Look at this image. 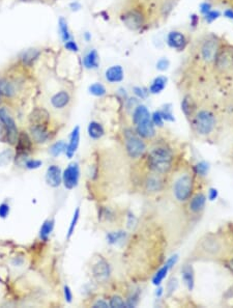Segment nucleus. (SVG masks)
Returning <instances> with one entry per match:
<instances>
[{
  "label": "nucleus",
  "mask_w": 233,
  "mask_h": 308,
  "mask_svg": "<svg viewBox=\"0 0 233 308\" xmlns=\"http://www.w3.org/2000/svg\"><path fill=\"white\" fill-rule=\"evenodd\" d=\"M66 48L68 49V50H70V51H71V52H78V46H77V44L74 42V41H69V42H67L66 43Z\"/></svg>",
  "instance_id": "51"
},
{
  "label": "nucleus",
  "mask_w": 233,
  "mask_h": 308,
  "mask_svg": "<svg viewBox=\"0 0 233 308\" xmlns=\"http://www.w3.org/2000/svg\"><path fill=\"white\" fill-rule=\"evenodd\" d=\"M121 21L131 30H138L145 23V17L137 8H132L121 16Z\"/></svg>",
  "instance_id": "9"
},
{
  "label": "nucleus",
  "mask_w": 233,
  "mask_h": 308,
  "mask_svg": "<svg viewBox=\"0 0 233 308\" xmlns=\"http://www.w3.org/2000/svg\"><path fill=\"white\" fill-rule=\"evenodd\" d=\"M177 286H178L177 279L176 278L170 279V282L167 284V292H168V294L170 295V294H172L173 292H175V289L177 288Z\"/></svg>",
  "instance_id": "46"
},
{
  "label": "nucleus",
  "mask_w": 233,
  "mask_h": 308,
  "mask_svg": "<svg viewBox=\"0 0 233 308\" xmlns=\"http://www.w3.org/2000/svg\"><path fill=\"white\" fill-rule=\"evenodd\" d=\"M177 0H160L159 2V13L162 18H168V16L171 14L173 8L176 4Z\"/></svg>",
  "instance_id": "28"
},
{
  "label": "nucleus",
  "mask_w": 233,
  "mask_h": 308,
  "mask_svg": "<svg viewBox=\"0 0 233 308\" xmlns=\"http://www.w3.org/2000/svg\"><path fill=\"white\" fill-rule=\"evenodd\" d=\"M50 120L49 112L45 108L38 107L32 110L29 115V122L31 126H48Z\"/></svg>",
  "instance_id": "17"
},
{
  "label": "nucleus",
  "mask_w": 233,
  "mask_h": 308,
  "mask_svg": "<svg viewBox=\"0 0 233 308\" xmlns=\"http://www.w3.org/2000/svg\"><path fill=\"white\" fill-rule=\"evenodd\" d=\"M133 124L136 127V133L141 138L151 139L156 136V126L151 121V114L146 106L137 105L133 111Z\"/></svg>",
  "instance_id": "2"
},
{
  "label": "nucleus",
  "mask_w": 233,
  "mask_h": 308,
  "mask_svg": "<svg viewBox=\"0 0 233 308\" xmlns=\"http://www.w3.org/2000/svg\"><path fill=\"white\" fill-rule=\"evenodd\" d=\"M93 273L98 282H106L110 276V268L107 261L100 259L93 267Z\"/></svg>",
  "instance_id": "16"
},
{
  "label": "nucleus",
  "mask_w": 233,
  "mask_h": 308,
  "mask_svg": "<svg viewBox=\"0 0 233 308\" xmlns=\"http://www.w3.org/2000/svg\"><path fill=\"white\" fill-rule=\"evenodd\" d=\"M47 182L51 187H58L61 184L62 180V175L61 170L57 165H51L47 169V175H46Z\"/></svg>",
  "instance_id": "22"
},
{
  "label": "nucleus",
  "mask_w": 233,
  "mask_h": 308,
  "mask_svg": "<svg viewBox=\"0 0 233 308\" xmlns=\"http://www.w3.org/2000/svg\"><path fill=\"white\" fill-rule=\"evenodd\" d=\"M172 195L178 203H186L189 201L194 191V180L193 176L184 171L178 174L172 183Z\"/></svg>",
  "instance_id": "3"
},
{
  "label": "nucleus",
  "mask_w": 233,
  "mask_h": 308,
  "mask_svg": "<svg viewBox=\"0 0 233 308\" xmlns=\"http://www.w3.org/2000/svg\"><path fill=\"white\" fill-rule=\"evenodd\" d=\"M107 242L111 245H116L120 242H123L127 238V232L125 231H112L107 234Z\"/></svg>",
  "instance_id": "31"
},
{
  "label": "nucleus",
  "mask_w": 233,
  "mask_h": 308,
  "mask_svg": "<svg viewBox=\"0 0 233 308\" xmlns=\"http://www.w3.org/2000/svg\"><path fill=\"white\" fill-rule=\"evenodd\" d=\"M87 131H88L89 137L94 139V140H97V139L102 138L103 135L105 134V130L103 128V126L100 123H97V122L89 123Z\"/></svg>",
  "instance_id": "29"
},
{
  "label": "nucleus",
  "mask_w": 233,
  "mask_h": 308,
  "mask_svg": "<svg viewBox=\"0 0 233 308\" xmlns=\"http://www.w3.org/2000/svg\"><path fill=\"white\" fill-rule=\"evenodd\" d=\"M197 250L205 257H218L224 251V242L218 234L208 233L199 240Z\"/></svg>",
  "instance_id": "4"
},
{
  "label": "nucleus",
  "mask_w": 233,
  "mask_h": 308,
  "mask_svg": "<svg viewBox=\"0 0 233 308\" xmlns=\"http://www.w3.org/2000/svg\"><path fill=\"white\" fill-rule=\"evenodd\" d=\"M109 305H110V307H112V308H123V307H128V306H127V302H124L122 297H120V296H118V295H115V296L111 297Z\"/></svg>",
  "instance_id": "36"
},
{
  "label": "nucleus",
  "mask_w": 233,
  "mask_h": 308,
  "mask_svg": "<svg viewBox=\"0 0 233 308\" xmlns=\"http://www.w3.org/2000/svg\"><path fill=\"white\" fill-rule=\"evenodd\" d=\"M89 92L95 97H104L107 94L106 87L102 83H93L89 87Z\"/></svg>",
  "instance_id": "35"
},
{
  "label": "nucleus",
  "mask_w": 233,
  "mask_h": 308,
  "mask_svg": "<svg viewBox=\"0 0 233 308\" xmlns=\"http://www.w3.org/2000/svg\"><path fill=\"white\" fill-rule=\"evenodd\" d=\"M79 217H80V209H79V207H77L75 213H74L73 219H71V221H70L69 231H68V239H70V238L71 237V235H73V233H74V231H75V229H76L77 222H78V220H79Z\"/></svg>",
  "instance_id": "37"
},
{
  "label": "nucleus",
  "mask_w": 233,
  "mask_h": 308,
  "mask_svg": "<svg viewBox=\"0 0 233 308\" xmlns=\"http://www.w3.org/2000/svg\"><path fill=\"white\" fill-rule=\"evenodd\" d=\"M214 69L220 74H228L233 71V50L231 48H220L213 61Z\"/></svg>",
  "instance_id": "8"
},
{
  "label": "nucleus",
  "mask_w": 233,
  "mask_h": 308,
  "mask_svg": "<svg viewBox=\"0 0 233 308\" xmlns=\"http://www.w3.org/2000/svg\"><path fill=\"white\" fill-rule=\"evenodd\" d=\"M64 291H65L66 301H67L68 303H70V302H71V299H73V294H71L70 288L68 285H66L65 288H64Z\"/></svg>",
  "instance_id": "52"
},
{
  "label": "nucleus",
  "mask_w": 233,
  "mask_h": 308,
  "mask_svg": "<svg viewBox=\"0 0 233 308\" xmlns=\"http://www.w3.org/2000/svg\"><path fill=\"white\" fill-rule=\"evenodd\" d=\"M8 213H10V205L6 204L0 205V218H6Z\"/></svg>",
  "instance_id": "48"
},
{
  "label": "nucleus",
  "mask_w": 233,
  "mask_h": 308,
  "mask_svg": "<svg viewBox=\"0 0 233 308\" xmlns=\"http://www.w3.org/2000/svg\"><path fill=\"white\" fill-rule=\"evenodd\" d=\"M160 112H161V114H162L164 121H166V122H174V116L172 114V109H171V107H170V106L169 107L166 106L164 109L160 110Z\"/></svg>",
  "instance_id": "40"
},
{
  "label": "nucleus",
  "mask_w": 233,
  "mask_h": 308,
  "mask_svg": "<svg viewBox=\"0 0 233 308\" xmlns=\"http://www.w3.org/2000/svg\"><path fill=\"white\" fill-rule=\"evenodd\" d=\"M70 95L66 89H61L59 92L55 93L50 99L52 107L57 110H62L67 108L70 103Z\"/></svg>",
  "instance_id": "14"
},
{
  "label": "nucleus",
  "mask_w": 233,
  "mask_h": 308,
  "mask_svg": "<svg viewBox=\"0 0 233 308\" xmlns=\"http://www.w3.org/2000/svg\"><path fill=\"white\" fill-rule=\"evenodd\" d=\"M168 271H169V268H168L166 265H165L164 267L161 268V269L157 272V273L155 274L154 278H152V284L156 285V286L161 285V283L163 282V280L166 278Z\"/></svg>",
  "instance_id": "33"
},
{
  "label": "nucleus",
  "mask_w": 233,
  "mask_h": 308,
  "mask_svg": "<svg viewBox=\"0 0 233 308\" xmlns=\"http://www.w3.org/2000/svg\"><path fill=\"white\" fill-rule=\"evenodd\" d=\"M79 140H80V128L79 127H76V128L73 130L70 134V143L68 144L67 147V156L68 158H73V156L75 155V153L78 149L79 146Z\"/></svg>",
  "instance_id": "24"
},
{
  "label": "nucleus",
  "mask_w": 233,
  "mask_h": 308,
  "mask_svg": "<svg viewBox=\"0 0 233 308\" xmlns=\"http://www.w3.org/2000/svg\"><path fill=\"white\" fill-rule=\"evenodd\" d=\"M22 2H44V3H50L51 0H19Z\"/></svg>",
  "instance_id": "55"
},
{
  "label": "nucleus",
  "mask_w": 233,
  "mask_h": 308,
  "mask_svg": "<svg viewBox=\"0 0 233 308\" xmlns=\"http://www.w3.org/2000/svg\"><path fill=\"white\" fill-rule=\"evenodd\" d=\"M218 195H219V192L216 188H210L209 190V199L210 202L216 201V199L218 198Z\"/></svg>",
  "instance_id": "50"
},
{
  "label": "nucleus",
  "mask_w": 233,
  "mask_h": 308,
  "mask_svg": "<svg viewBox=\"0 0 233 308\" xmlns=\"http://www.w3.org/2000/svg\"><path fill=\"white\" fill-rule=\"evenodd\" d=\"M186 43H187L186 38L183 32L173 30V31H170L168 33L167 44L170 48L175 49L177 51H182L183 49L186 48Z\"/></svg>",
  "instance_id": "15"
},
{
  "label": "nucleus",
  "mask_w": 233,
  "mask_h": 308,
  "mask_svg": "<svg viewBox=\"0 0 233 308\" xmlns=\"http://www.w3.org/2000/svg\"><path fill=\"white\" fill-rule=\"evenodd\" d=\"M143 184H144L145 191L148 193H158L160 191H162L164 188V183L162 178H161V175L155 173H151L150 175H148L145 178Z\"/></svg>",
  "instance_id": "13"
},
{
  "label": "nucleus",
  "mask_w": 233,
  "mask_h": 308,
  "mask_svg": "<svg viewBox=\"0 0 233 308\" xmlns=\"http://www.w3.org/2000/svg\"><path fill=\"white\" fill-rule=\"evenodd\" d=\"M100 63V57L95 50H91L83 58V65L88 70H94L98 67Z\"/></svg>",
  "instance_id": "26"
},
{
  "label": "nucleus",
  "mask_w": 233,
  "mask_h": 308,
  "mask_svg": "<svg viewBox=\"0 0 233 308\" xmlns=\"http://www.w3.org/2000/svg\"><path fill=\"white\" fill-rule=\"evenodd\" d=\"M220 17V12L219 11H212L210 10L208 14L204 15V19L208 23H211L214 20H217L218 18Z\"/></svg>",
  "instance_id": "44"
},
{
  "label": "nucleus",
  "mask_w": 233,
  "mask_h": 308,
  "mask_svg": "<svg viewBox=\"0 0 233 308\" xmlns=\"http://www.w3.org/2000/svg\"><path fill=\"white\" fill-rule=\"evenodd\" d=\"M17 152L19 155L24 156L25 154H27L28 152H30L31 147H32V142L31 139L29 138V136L26 134L25 132H21L19 135H18L17 138Z\"/></svg>",
  "instance_id": "20"
},
{
  "label": "nucleus",
  "mask_w": 233,
  "mask_h": 308,
  "mask_svg": "<svg viewBox=\"0 0 233 308\" xmlns=\"http://www.w3.org/2000/svg\"><path fill=\"white\" fill-rule=\"evenodd\" d=\"M182 277L186 288L189 289L190 292H192L195 285V275L193 267L191 265H185L182 268Z\"/></svg>",
  "instance_id": "25"
},
{
  "label": "nucleus",
  "mask_w": 233,
  "mask_h": 308,
  "mask_svg": "<svg viewBox=\"0 0 233 308\" xmlns=\"http://www.w3.org/2000/svg\"><path fill=\"white\" fill-rule=\"evenodd\" d=\"M177 261H178V256H172L171 257H169L168 259H167V261H166V266L169 268V270L170 269H172L176 264H177Z\"/></svg>",
  "instance_id": "49"
},
{
  "label": "nucleus",
  "mask_w": 233,
  "mask_h": 308,
  "mask_svg": "<svg viewBox=\"0 0 233 308\" xmlns=\"http://www.w3.org/2000/svg\"><path fill=\"white\" fill-rule=\"evenodd\" d=\"M209 169H210V166L206 162H199L198 164L195 166L196 174L200 177H205L206 175H208Z\"/></svg>",
  "instance_id": "39"
},
{
  "label": "nucleus",
  "mask_w": 233,
  "mask_h": 308,
  "mask_svg": "<svg viewBox=\"0 0 233 308\" xmlns=\"http://www.w3.org/2000/svg\"><path fill=\"white\" fill-rule=\"evenodd\" d=\"M20 83L17 79L11 76H3L0 78V97L13 99L19 92Z\"/></svg>",
  "instance_id": "11"
},
{
  "label": "nucleus",
  "mask_w": 233,
  "mask_h": 308,
  "mask_svg": "<svg viewBox=\"0 0 233 308\" xmlns=\"http://www.w3.org/2000/svg\"><path fill=\"white\" fill-rule=\"evenodd\" d=\"M13 158V154L11 151H4L0 154V164L7 165Z\"/></svg>",
  "instance_id": "42"
},
{
  "label": "nucleus",
  "mask_w": 233,
  "mask_h": 308,
  "mask_svg": "<svg viewBox=\"0 0 233 308\" xmlns=\"http://www.w3.org/2000/svg\"><path fill=\"white\" fill-rule=\"evenodd\" d=\"M40 56H41L40 49H37V48L28 49L24 51L23 53H21V55L19 56V62L25 67L30 68L33 66V63L39 59Z\"/></svg>",
  "instance_id": "19"
},
{
  "label": "nucleus",
  "mask_w": 233,
  "mask_h": 308,
  "mask_svg": "<svg viewBox=\"0 0 233 308\" xmlns=\"http://www.w3.org/2000/svg\"><path fill=\"white\" fill-rule=\"evenodd\" d=\"M229 266H230V268H231V270L233 271V259L230 261V264H229Z\"/></svg>",
  "instance_id": "58"
},
{
  "label": "nucleus",
  "mask_w": 233,
  "mask_h": 308,
  "mask_svg": "<svg viewBox=\"0 0 233 308\" xmlns=\"http://www.w3.org/2000/svg\"><path fill=\"white\" fill-rule=\"evenodd\" d=\"M124 146L128 155L133 159L141 158L146 152V144L140 136L132 130L124 131Z\"/></svg>",
  "instance_id": "6"
},
{
  "label": "nucleus",
  "mask_w": 233,
  "mask_h": 308,
  "mask_svg": "<svg viewBox=\"0 0 233 308\" xmlns=\"http://www.w3.org/2000/svg\"><path fill=\"white\" fill-rule=\"evenodd\" d=\"M210 10H211V5H210V3L208 2V1L202 3V4L200 5V11H201V13H202L203 15L208 14Z\"/></svg>",
  "instance_id": "53"
},
{
  "label": "nucleus",
  "mask_w": 233,
  "mask_h": 308,
  "mask_svg": "<svg viewBox=\"0 0 233 308\" xmlns=\"http://www.w3.org/2000/svg\"><path fill=\"white\" fill-rule=\"evenodd\" d=\"M133 92L134 94H135V96L138 98V99H146L147 96H148V93L147 89L143 88V87H139V86H135L133 88Z\"/></svg>",
  "instance_id": "43"
},
{
  "label": "nucleus",
  "mask_w": 233,
  "mask_h": 308,
  "mask_svg": "<svg viewBox=\"0 0 233 308\" xmlns=\"http://www.w3.org/2000/svg\"><path fill=\"white\" fill-rule=\"evenodd\" d=\"M93 307L94 308H97V307H103V308H106V307H110V305L105 302L104 300H97L94 304H93Z\"/></svg>",
  "instance_id": "54"
},
{
  "label": "nucleus",
  "mask_w": 233,
  "mask_h": 308,
  "mask_svg": "<svg viewBox=\"0 0 233 308\" xmlns=\"http://www.w3.org/2000/svg\"><path fill=\"white\" fill-rule=\"evenodd\" d=\"M163 293H164L163 287H161V286L159 285V288L157 289V292H156V296H157V297H161V296L163 295Z\"/></svg>",
  "instance_id": "57"
},
{
  "label": "nucleus",
  "mask_w": 233,
  "mask_h": 308,
  "mask_svg": "<svg viewBox=\"0 0 233 308\" xmlns=\"http://www.w3.org/2000/svg\"><path fill=\"white\" fill-rule=\"evenodd\" d=\"M205 204H206V196L204 193L200 192V193L195 194L190 199L187 207H189L190 213L197 215V214H200L204 210Z\"/></svg>",
  "instance_id": "18"
},
{
  "label": "nucleus",
  "mask_w": 233,
  "mask_h": 308,
  "mask_svg": "<svg viewBox=\"0 0 233 308\" xmlns=\"http://www.w3.org/2000/svg\"><path fill=\"white\" fill-rule=\"evenodd\" d=\"M151 121H152V123H154L155 126L160 127V128H162V127L164 126V122H165L162 114H161L160 111H156V112L152 113Z\"/></svg>",
  "instance_id": "41"
},
{
  "label": "nucleus",
  "mask_w": 233,
  "mask_h": 308,
  "mask_svg": "<svg viewBox=\"0 0 233 308\" xmlns=\"http://www.w3.org/2000/svg\"><path fill=\"white\" fill-rule=\"evenodd\" d=\"M173 154L171 150L165 147H157L152 149L147 157V165L151 173L158 175H166L172 168Z\"/></svg>",
  "instance_id": "1"
},
{
  "label": "nucleus",
  "mask_w": 233,
  "mask_h": 308,
  "mask_svg": "<svg viewBox=\"0 0 233 308\" xmlns=\"http://www.w3.org/2000/svg\"><path fill=\"white\" fill-rule=\"evenodd\" d=\"M30 133L35 142L44 143L49 138V132L46 126H31Z\"/></svg>",
  "instance_id": "23"
},
{
  "label": "nucleus",
  "mask_w": 233,
  "mask_h": 308,
  "mask_svg": "<svg viewBox=\"0 0 233 308\" xmlns=\"http://www.w3.org/2000/svg\"><path fill=\"white\" fill-rule=\"evenodd\" d=\"M124 77L123 69L120 66H112L107 69L105 73V78L109 83H118L121 82Z\"/></svg>",
  "instance_id": "21"
},
{
  "label": "nucleus",
  "mask_w": 233,
  "mask_h": 308,
  "mask_svg": "<svg viewBox=\"0 0 233 308\" xmlns=\"http://www.w3.org/2000/svg\"><path fill=\"white\" fill-rule=\"evenodd\" d=\"M216 127V116L209 109L197 111L194 116L195 131L201 136L210 135Z\"/></svg>",
  "instance_id": "5"
},
{
  "label": "nucleus",
  "mask_w": 233,
  "mask_h": 308,
  "mask_svg": "<svg viewBox=\"0 0 233 308\" xmlns=\"http://www.w3.org/2000/svg\"><path fill=\"white\" fill-rule=\"evenodd\" d=\"M182 110L185 113L186 117H191L195 110H196V105L194 103V100L191 98V96H186L182 102Z\"/></svg>",
  "instance_id": "30"
},
{
  "label": "nucleus",
  "mask_w": 233,
  "mask_h": 308,
  "mask_svg": "<svg viewBox=\"0 0 233 308\" xmlns=\"http://www.w3.org/2000/svg\"><path fill=\"white\" fill-rule=\"evenodd\" d=\"M0 123L4 127L7 139L11 143H14L18 138V130L15 120L5 107L0 106Z\"/></svg>",
  "instance_id": "10"
},
{
  "label": "nucleus",
  "mask_w": 233,
  "mask_h": 308,
  "mask_svg": "<svg viewBox=\"0 0 233 308\" xmlns=\"http://www.w3.org/2000/svg\"><path fill=\"white\" fill-rule=\"evenodd\" d=\"M166 85H167V78L164 76H159L155 78L154 81L151 82L148 92L152 95L161 94L165 89Z\"/></svg>",
  "instance_id": "27"
},
{
  "label": "nucleus",
  "mask_w": 233,
  "mask_h": 308,
  "mask_svg": "<svg viewBox=\"0 0 233 308\" xmlns=\"http://www.w3.org/2000/svg\"><path fill=\"white\" fill-rule=\"evenodd\" d=\"M42 164L43 163L40 160H28V161H26L25 166L28 169H37L40 166H42Z\"/></svg>",
  "instance_id": "45"
},
{
  "label": "nucleus",
  "mask_w": 233,
  "mask_h": 308,
  "mask_svg": "<svg viewBox=\"0 0 233 308\" xmlns=\"http://www.w3.org/2000/svg\"><path fill=\"white\" fill-rule=\"evenodd\" d=\"M224 16L228 18V19H233V11L232 10H226L225 12H224Z\"/></svg>",
  "instance_id": "56"
},
{
  "label": "nucleus",
  "mask_w": 233,
  "mask_h": 308,
  "mask_svg": "<svg viewBox=\"0 0 233 308\" xmlns=\"http://www.w3.org/2000/svg\"><path fill=\"white\" fill-rule=\"evenodd\" d=\"M220 48V42L216 37L213 35L206 37L199 47L201 59L206 63H213Z\"/></svg>",
  "instance_id": "7"
},
{
  "label": "nucleus",
  "mask_w": 233,
  "mask_h": 308,
  "mask_svg": "<svg viewBox=\"0 0 233 308\" xmlns=\"http://www.w3.org/2000/svg\"><path fill=\"white\" fill-rule=\"evenodd\" d=\"M59 28H60V33L62 35V39L65 40V43L70 41V34L69 31V27H68V23L67 21H65L64 19H61L59 22Z\"/></svg>",
  "instance_id": "38"
},
{
  "label": "nucleus",
  "mask_w": 233,
  "mask_h": 308,
  "mask_svg": "<svg viewBox=\"0 0 233 308\" xmlns=\"http://www.w3.org/2000/svg\"><path fill=\"white\" fill-rule=\"evenodd\" d=\"M67 147L68 146H67L66 142L58 141V142L53 144V146L50 149V152H51V154L54 157H58V156L61 155L62 153H65L67 151Z\"/></svg>",
  "instance_id": "34"
},
{
  "label": "nucleus",
  "mask_w": 233,
  "mask_h": 308,
  "mask_svg": "<svg viewBox=\"0 0 233 308\" xmlns=\"http://www.w3.org/2000/svg\"><path fill=\"white\" fill-rule=\"evenodd\" d=\"M80 179V168L78 163H70L65 170L64 175H62V180H64L65 187L67 189H74L77 187Z\"/></svg>",
  "instance_id": "12"
},
{
  "label": "nucleus",
  "mask_w": 233,
  "mask_h": 308,
  "mask_svg": "<svg viewBox=\"0 0 233 308\" xmlns=\"http://www.w3.org/2000/svg\"><path fill=\"white\" fill-rule=\"evenodd\" d=\"M170 65V62L166 58H161L157 63V69L160 71H166Z\"/></svg>",
  "instance_id": "47"
},
{
  "label": "nucleus",
  "mask_w": 233,
  "mask_h": 308,
  "mask_svg": "<svg viewBox=\"0 0 233 308\" xmlns=\"http://www.w3.org/2000/svg\"><path fill=\"white\" fill-rule=\"evenodd\" d=\"M53 228H54V221H53V220L45 221L44 224L42 225V229H41V231H40L41 239L47 241L50 233L53 231Z\"/></svg>",
  "instance_id": "32"
}]
</instances>
